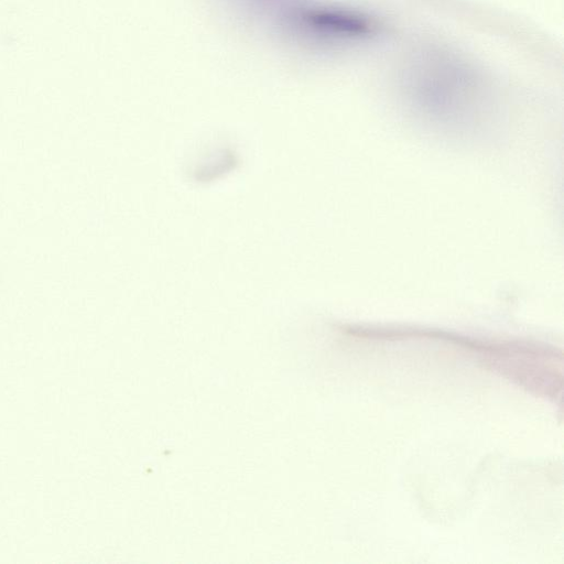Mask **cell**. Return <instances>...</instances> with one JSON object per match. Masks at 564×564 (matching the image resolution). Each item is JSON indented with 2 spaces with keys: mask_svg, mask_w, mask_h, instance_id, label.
<instances>
[{
  "mask_svg": "<svg viewBox=\"0 0 564 564\" xmlns=\"http://www.w3.org/2000/svg\"><path fill=\"white\" fill-rule=\"evenodd\" d=\"M475 70L448 52H422L402 79L405 102L436 128L468 132L485 119L490 105L487 87Z\"/></svg>",
  "mask_w": 564,
  "mask_h": 564,
  "instance_id": "cell-1",
  "label": "cell"
},
{
  "mask_svg": "<svg viewBox=\"0 0 564 564\" xmlns=\"http://www.w3.org/2000/svg\"><path fill=\"white\" fill-rule=\"evenodd\" d=\"M242 1L252 7L263 8L267 6L276 4L278 2H281L282 0H242Z\"/></svg>",
  "mask_w": 564,
  "mask_h": 564,
  "instance_id": "cell-3",
  "label": "cell"
},
{
  "mask_svg": "<svg viewBox=\"0 0 564 564\" xmlns=\"http://www.w3.org/2000/svg\"><path fill=\"white\" fill-rule=\"evenodd\" d=\"M280 23L289 35L323 45L355 44L379 33V24L371 15L334 4H289L281 11Z\"/></svg>",
  "mask_w": 564,
  "mask_h": 564,
  "instance_id": "cell-2",
  "label": "cell"
}]
</instances>
